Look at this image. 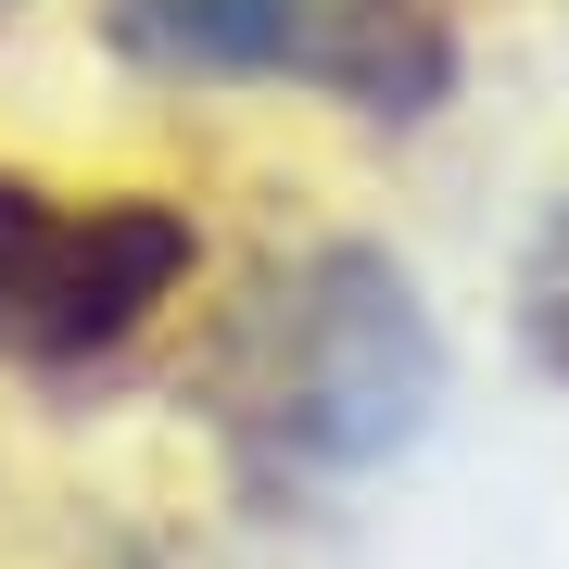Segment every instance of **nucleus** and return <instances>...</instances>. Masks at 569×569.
<instances>
[{"mask_svg": "<svg viewBox=\"0 0 569 569\" xmlns=\"http://www.w3.org/2000/svg\"><path fill=\"white\" fill-rule=\"evenodd\" d=\"M203 279H216V241L178 190H140V178L77 190L0 152V380L26 392L114 380L140 342L190 317Z\"/></svg>", "mask_w": 569, "mask_h": 569, "instance_id": "f03ea898", "label": "nucleus"}, {"mask_svg": "<svg viewBox=\"0 0 569 569\" xmlns=\"http://www.w3.org/2000/svg\"><path fill=\"white\" fill-rule=\"evenodd\" d=\"M89 569H164V557L140 545V531H102V557H89Z\"/></svg>", "mask_w": 569, "mask_h": 569, "instance_id": "39448f33", "label": "nucleus"}, {"mask_svg": "<svg viewBox=\"0 0 569 569\" xmlns=\"http://www.w3.org/2000/svg\"><path fill=\"white\" fill-rule=\"evenodd\" d=\"M178 392L253 507H317L342 481H380L443 418V329L392 241L305 228L228 279Z\"/></svg>", "mask_w": 569, "mask_h": 569, "instance_id": "f257e3e1", "label": "nucleus"}, {"mask_svg": "<svg viewBox=\"0 0 569 569\" xmlns=\"http://www.w3.org/2000/svg\"><path fill=\"white\" fill-rule=\"evenodd\" d=\"M557 26H569V0H557Z\"/></svg>", "mask_w": 569, "mask_h": 569, "instance_id": "423d86ee", "label": "nucleus"}, {"mask_svg": "<svg viewBox=\"0 0 569 569\" xmlns=\"http://www.w3.org/2000/svg\"><path fill=\"white\" fill-rule=\"evenodd\" d=\"M0 13H13V0H0Z\"/></svg>", "mask_w": 569, "mask_h": 569, "instance_id": "0eeeda50", "label": "nucleus"}, {"mask_svg": "<svg viewBox=\"0 0 569 569\" xmlns=\"http://www.w3.org/2000/svg\"><path fill=\"white\" fill-rule=\"evenodd\" d=\"M102 63L140 89H228V102H329L355 127H418L456 102L443 0H89Z\"/></svg>", "mask_w": 569, "mask_h": 569, "instance_id": "7ed1b4c3", "label": "nucleus"}, {"mask_svg": "<svg viewBox=\"0 0 569 569\" xmlns=\"http://www.w3.org/2000/svg\"><path fill=\"white\" fill-rule=\"evenodd\" d=\"M519 342H531V367L569 392V203L531 228V253H519Z\"/></svg>", "mask_w": 569, "mask_h": 569, "instance_id": "20e7f679", "label": "nucleus"}]
</instances>
